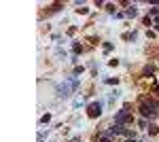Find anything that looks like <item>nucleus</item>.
Segmentation results:
<instances>
[{
    "label": "nucleus",
    "instance_id": "nucleus-1",
    "mask_svg": "<svg viewBox=\"0 0 159 142\" xmlns=\"http://www.w3.org/2000/svg\"><path fill=\"white\" fill-rule=\"evenodd\" d=\"M132 121H134V117L127 112V108L119 110V112H117V117H115V123H117V125H123V123H132Z\"/></svg>",
    "mask_w": 159,
    "mask_h": 142
},
{
    "label": "nucleus",
    "instance_id": "nucleus-2",
    "mask_svg": "<svg viewBox=\"0 0 159 142\" xmlns=\"http://www.w3.org/2000/svg\"><path fill=\"white\" fill-rule=\"evenodd\" d=\"M87 115L91 119L100 117V115H102V102H91V104L87 106Z\"/></svg>",
    "mask_w": 159,
    "mask_h": 142
},
{
    "label": "nucleus",
    "instance_id": "nucleus-3",
    "mask_svg": "<svg viewBox=\"0 0 159 142\" xmlns=\"http://www.w3.org/2000/svg\"><path fill=\"white\" fill-rule=\"evenodd\" d=\"M127 17H136L138 15V11H136V7H132V9H127V13H125Z\"/></svg>",
    "mask_w": 159,
    "mask_h": 142
},
{
    "label": "nucleus",
    "instance_id": "nucleus-4",
    "mask_svg": "<svg viewBox=\"0 0 159 142\" xmlns=\"http://www.w3.org/2000/svg\"><path fill=\"white\" fill-rule=\"evenodd\" d=\"M157 13H159V9H157V7H153V9H148V17H151V15H155V17H159Z\"/></svg>",
    "mask_w": 159,
    "mask_h": 142
},
{
    "label": "nucleus",
    "instance_id": "nucleus-5",
    "mask_svg": "<svg viewBox=\"0 0 159 142\" xmlns=\"http://www.w3.org/2000/svg\"><path fill=\"white\" fill-rule=\"evenodd\" d=\"M51 121V115H43V117H40V123H49Z\"/></svg>",
    "mask_w": 159,
    "mask_h": 142
},
{
    "label": "nucleus",
    "instance_id": "nucleus-6",
    "mask_svg": "<svg viewBox=\"0 0 159 142\" xmlns=\"http://www.w3.org/2000/svg\"><path fill=\"white\" fill-rule=\"evenodd\" d=\"M76 13H79V15H87V13H89V9H85V7H81V9H76Z\"/></svg>",
    "mask_w": 159,
    "mask_h": 142
},
{
    "label": "nucleus",
    "instance_id": "nucleus-7",
    "mask_svg": "<svg viewBox=\"0 0 159 142\" xmlns=\"http://www.w3.org/2000/svg\"><path fill=\"white\" fill-rule=\"evenodd\" d=\"M144 25H153V19H151L148 15H147V17H144Z\"/></svg>",
    "mask_w": 159,
    "mask_h": 142
},
{
    "label": "nucleus",
    "instance_id": "nucleus-8",
    "mask_svg": "<svg viewBox=\"0 0 159 142\" xmlns=\"http://www.w3.org/2000/svg\"><path fill=\"white\" fill-rule=\"evenodd\" d=\"M106 11H108V13H115V4H106Z\"/></svg>",
    "mask_w": 159,
    "mask_h": 142
},
{
    "label": "nucleus",
    "instance_id": "nucleus-9",
    "mask_svg": "<svg viewBox=\"0 0 159 142\" xmlns=\"http://www.w3.org/2000/svg\"><path fill=\"white\" fill-rule=\"evenodd\" d=\"M100 142H110L108 136H100Z\"/></svg>",
    "mask_w": 159,
    "mask_h": 142
},
{
    "label": "nucleus",
    "instance_id": "nucleus-10",
    "mask_svg": "<svg viewBox=\"0 0 159 142\" xmlns=\"http://www.w3.org/2000/svg\"><path fill=\"white\" fill-rule=\"evenodd\" d=\"M155 28L159 30V17H155Z\"/></svg>",
    "mask_w": 159,
    "mask_h": 142
},
{
    "label": "nucleus",
    "instance_id": "nucleus-11",
    "mask_svg": "<svg viewBox=\"0 0 159 142\" xmlns=\"http://www.w3.org/2000/svg\"><path fill=\"white\" fill-rule=\"evenodd\" d=\"M127 142H138V140H136V138H129V140H127Z\"/></svg>",
    "mask_w": 159,
    "mask_h": 142
},
{
    "label": "nucleus",
    "instance_id": "nucleus-12",
    "mask_svg": "<svg viewBox=\"0 0 159 142\" xmlns=\"http://www.w3.org/2000/svg\"><path fill=\"white\" fill-rule=\"evenodd\" d=\"M153 89H155V91H159V85H155V87H153Z\"/></svg>",
    "mask_w": 159,
    "mask_h": 142
}]
</instances>
